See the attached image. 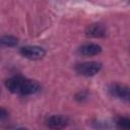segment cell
Masks as SVG:
<instances>
[{
  "label": "cell",
  "mask_w": 130,
  "mask_h": 130,
  "mask_svg": "<svg viewBox=\"0 0 130 130\" xmlns=\"http://www.w3.org/2000/svg\"><path fill=\"white\" fill-rule=\"evenodd\" d=\"M102 69V63L98 61H87L76 65L75 70L78 74L83 76H93Z\"/></svg>",
  "instance_id": "1"
},
{
  "label": "cell",
  "mask_w": 130,
  "mask_h": 130,
  "mask_svg": "<svg viewBox=\"0 0 130 130\" xmlns=\"http://www.w3.org/2000/svg\"><path fill=\"white\" fill-rule=\"evenodd\" d=\"M109 93L124 102H130V87L123 83H112L109 88Z\"/></svg>",
  "instance_id": "2"
},
{
  "label": "cell",
  "mask_w": 130,
  "mask_h": 130,
  "mask_svg": "<svg viewBox=\"0 0 130 130\" xmlns=\"http://www.w3.org/2000/svg\"><path fill=\"white\" fill-rule=\"evenodd\" d=\"M19 53L21 54L22 57H24L26 59L39 60L45 56L46 51L44 48H42L40 46H24V47L20 48Z\"/></svg>",
  "instance_id": "3"
},
{
  "label": "cell",
  "mask_w": 130,
  "mask_h": 130,
  "mask_svg": "<svg viewBox=\"0 0 130 130\" xmlns=\"http://www.w3.org/2000/svg\"><path fill=\"white\" fill-rule=\"evenodd\" d=\"M46 125L53 130H60L65 128L68 125V119L61 115H53L50 116L46 120Z\"/></svg>",
  "instance_id": "4"
},
{
  "label": "cell",
  "mask_w": 130,
  "mask_h": 130,
  "mask_svg": "<svg viewBox=\"0 0 130 130\" xmlns=\"http://www.w3.org/2000/svg\"><path fill=\"white\" fill-rule=\"evenodd\" d=\"M24 80H25V78L22 77V76H13V77H10V78L6 79L5 86L10 92L19 94Z\"/></svg>",
  "instance_id": "5"
},
{
  "label": "cell",
  "mask_w": 130,
  "mask_h": 130,
  "mask_svg": "<svg viewBox=\"0 0 130 130\" xmlns=\"http://www.w3.org/2000/svg\"><path fill=\"white\" fill-rule=\"evenodd\" d=\"M41 88L42 87L39 84V82H37L35 80H30V79L25 78L19 94H21V95L35 94V93H38L39 91H41Z\"/></svg>",
  "instance_id": "6"
},
{
  "label": "cell",
  "mask_w": 130,
  "mask_h": 130,
  "mask_svg": "<svg viewBox=\"0 0 130 130\" xmlns=\"http://www.w3.org/2000/svg\"><path fill=\"white\" fill-rule=\"evenodd\" d=\"M85 35L90 38H103L107 35V29L101 23H91L85 28Z\"/></svg>",
  "instance_id": "7"
},
{
  "label": "cell",
  "mask_w": 130,
  "mask_h": 130,
  "mask_svg": "<svg viewBox=\"0 0 130 130\" xmlns=\"http://www.w3.org/2000/svg\"><path fill=\"white\" fill-rule=\"evenodd\" d=\"M101 52H102V47L100 45L93 44V43L84 44L81 47H79V49H78V53L85 57L95 56V55H99Z\"/></svg>",
  "instance_id": "8"
},
{
  "label": "cell",
  "mask_w": 130,
  "mask_h": 130,
  "mask_svg": "<svg viewBox=\"0 0 130 130\" xmlns=\"http://www.w3.org/2000/svg\"><path fill=\"white\" fill-rule=\"evenodd\" d=\"M1 44L4 47H15L18 44V39L13 36H3L1 38Z\"/></svg>",
  "instance_id": "9"
},
{
  "label": "cell",
  "mask_w": 130,
  "mask_h": 130,
  "mask_svg": "<svg viewBox=\"0 0 130 130\" xmlns=\"http://www.w3.org/2000/svg\"><path fill=\"white\" fill-rule=\"evenodd\" d=\"M117 127L120 130H130V118H120L117 121Z\"/></svg>",
  "instance_id": "10"
},
{
  "label": "cell",
  "mask_w": 130,
  "mask_h": 130,
  "mask_svg": "<svg viewBox=\"0 0 130 130\" xmlns=\"http://www.w3.org/2000/svg\"><path fill=\"white\" fill-rule=\"evenodd\" d=\"M7 111L5 110V109H3V108H1V110H0V118H1V120H3L6 116H7Z\"/></svg>",
  "instance_id": "11"
},
{
  "label": "cell",
  "mask_w": 130,
  "mask_h": 130,
  "mask_svg": "<svg viewBox=\"0 0 130 130\" xmlns=\"http://www.w3.org/2000/svg\"><path fill=\"white\" fill-rule=\"evenodd\" d=\"M17 130H28V129H25V128H18Z\"/></svg>",
  "instance_id": "12"
}]
</instances>
